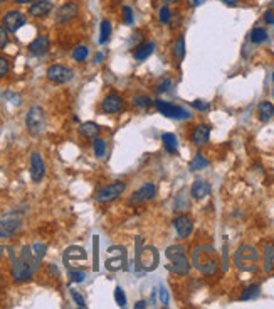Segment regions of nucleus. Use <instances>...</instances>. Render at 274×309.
<instances>
[{"mask_svg": "<svg viewBox=\"0 0 274 309\" xmlns=\"http://www.w3.org/2000/svg\"><path fill=\"white\" fill-rule=\"evenodd\" d=\"M214 253H216V250L212 247H198L194 250V255H192L194 265L206 275L216 274L217 267H219V262L214 257Z\"/></svg>", "mask_w": 274, "mask_h": 309, "instance_id": "nucleus-1", "label": "nucleus"}, {"mask_svg": "<svg viewBox=\"0 0 274 309\" xmlns=\"http://www.w3.org/2000/svg\"><path fill=\"white\" fill-rule=\"evenodd\" d=\"M32 272H34V267H32V253L29 247H24L20 252V259L14 260L12 265V275L17 282H22V280H29L32 277Z\"/></svg>", "mask_w": 274, "mask_h": 309, "instance_id": "nucleus-2", "label": "nucleus"}, {"mask_svg": "<svg viewBox=\"0 0 274 309\" xmlns=\"http://www.w3.org/2000/svg\"><path fill=\"white\" fill-rule=\"evenodd\" d=\"M258 260H259V252L254 247H249V245H242L234 255L236 265L240 270H256Z\"/></svg>", "mask_w": 274, "mask_h": 309, "instance_id": "nucleus-3", "label": "nucleus"}, {"mask_svg": "<svg viewBox=\"0 0 274 309\" xmlns=\"http://www.w3.org/2000/svg\"><path fill=\"white\" fill-rule=\"evenodd\" d=\"M46 123H48V118H46V112L40 107H30L29 112H27L26 117V125L27 130H29L32 135H39V133L44 132Z\"/></svg>", "mask_w": 274, "mask_h": 309, "instance_id": "nucleus-4", "label": "nucleus"}, {"mask_svg": "<svg viewBox=\"0 0 274 309\" xmlns=\"http://www.w3.org/2000/svg\"><path fill=\"white\" fill-rule=\"evenodd\" d=\"M155 103L156 110L165 115V117L168 118H177V120H184V118H190V112L188 110H185L182 107H177V105H172L168 101H164V100H156L153 101Z\"/></svg>", "mask_w": 274, "mask_h": 309, "instance_id": "nucleus-5", "label": "nucleus"}, {"mask_svg": "<svg viewBox=\"0 0 274 309\" xmlns=\"http://www.w3.org/2000/svg\"><path fill=\"white\" fill-rule=\"evenodd\" d=\"M124 190H126V184H124L123 181H114V183L108 184V186H104L103 190L98 193L96 201L98 203H110V201L116 200L118 196H122Z\"/></svg>", "mask_w": 274, "mask_h": 309, "instance_id": "nucleus-6", "label": "nucleus"}, {"mask_svg": "<svg viewBox=\"0 0 274 309\" xmlns=\"http://www.w3.org/2000/svg\"><path fill=\"white\" fill-rule=\"evenodd\" d=\"M72 76H74V73H72L71 68L62 66V64H52V66L48 70V78L52 83H58V85L71 81Z\"/></svg>", "mask_w": 274, "mask_h": 309, "instance_id": "nucleus-7", "label": "nucleus"}, {"mask_svg": "<svg viewBox=\"0 0 274 309\" xmlns=\"http://www.w3.org/2000/svg\"><path fill=\"white\" fill-rule=\"evenodd\" d=\"M26 16L18 11H10L2 17V26L6 27L8 32H17L20 27L26 26Z\"/></svg>", "mask_w": 274, "mask_h": 309, "instance_id": "nucleus-8", "label": "nucleus"}, {"mask_svg": "<svg viewBox=\"0 0 274 309\" xmlns=\"http://www.w3.org/2000/svg\"><path fill=\"white\" fill-rule=\"evenodd\" d=\"M155 196H156L155 184L146 183V184H143V186L138 191L133 193V196L130 198V205H140V203H146V201L153 200Z\"/></svg>", "mask_w": 274, "mask_h": 309, "instance_id": "nucleus-9", "label": "nucleus"}, {"mask_svg": "<svg viewBox=\"0 0 274 309\" xmlns=\"http://www.w3.org/2000/svg\"><path fill=\"white\" fill-rule=\"evenodd\" d=\"M78 12H80V7H78L76 2H66L56 12V22L58 24H66V22L72 21L78 16Z\"/></svg>", "mask_w": 274, "mask_h": 309, "instance_id": "nucleus-10", "label": "nucleus"}, {"mask_svg": "<svg viewBox=\"0 0 274 309\" xmlns=\"http://www.w3.org/2000/svg\"><path fill=\"white\" fill-rule=\"evenodd\" d=\"M123 105H124V101L118 93H110V95L104 96L103 103H101V110H103L104 113H108V115L118 113V112H122L123 110Z\"/></svg>", "mask_w": 274, "mask_h": 309, "instance_id": "nucleus-11", "label": "nucleus"}, {"mask_svg": "<svg viewBox=\"0 0 274 309\" xmlns=\"http://www.w3.org/2000/svg\"><path fill=\"white\" fill-rule=\"evenodd\" d=\"M46 174V164L42 158H40L39 152H34V154L30 156V178L34 183H39L42 181Z\"/></svg>", "mask_w": 274, "mask_h": 309, "instance_id": "nucleus-12", "label": "nucleus"}, {"mask_svg": "<svg viewBox=\"0 0 274 309\" xmlns=\"http://www.w3.org/2000/svg\"><path fill=\"white\" fill-rule=\"evenodd\" d=\"M174 228L180 238H187L190 237V233H192L194 223L187 215H178L177 218L174 220Z\"/></svg>", "mask_w": 274, "mask_h": 309, "instance_id": "nucleus-13", "label": "nucleus"}, {"mask_svg": "<svg viewBox=\"0 0 274 309\" xmlns=\"http://www.w3.org/2000/svg\"><path fill=\"white\" fill-rule=\"evenodd\" d=\"M170 262L172 264L166 265V269L170 272H175V274H178V275H187L190 272V262L187 257H185V253L174 257V259H170Z\"/></svg>", "mask_w": 274, "mask_h": 309, "instance_id": "nucleus-14", "label": "nucleus"}, {"mask_svg": "<svg viewBox=\"0 0 274 309\" xmlns=\"http://www.w3.org/2000/svg\"><path fill=\"white\" fill-rule=\"evenodd\" d=\"M212 188L206 179H195L192 184V190H190V195H192L194 200H204L210 195Z\"/></svg>", "mask_w": 274, "mask_h": 309, "instance_id": "nucleus-15", "label": "nucleus"}, {"mask_svg": "<svg viewBox=\"0 0 274 309\" xmlns=\"http://www.w3.org/2000/svg\"><path fill=\"white\" fill-rule=\"evenodd\" d=\"M49 46H50V39L48 36H39V38H36L29 44V53L34 54V56H42V54L49 51Z\"/></svg>", "mask_w": 274, "mask_h": 309, "instance_id": "nucleus-16", "label": "nucleus"}, {"mask_svg": "<svg viewBox=\"0 0 274 309\" xmlns=\"http://www.w3.org/2000/svg\"><path fill=\"white\" fill-rule=\"evenodd\" d=\"M52 11V2L49 0H37V2H32L29 7V16L32 17H44Z\"/></svg>", "mask_w": 274, "mask_h": 309, "instance_id": "nucleus-17", "label": "nucleus"}, {"mask_svg": "<svg viewBox=\"0 0 274 309\" xmlns=\"http://www.w3.org/2000/svg\"><path fill=\"white\" fill-rule=\"evenodd\" d=\"M22 223L18 220H0V238H8L20 230Z\"/></svg>", "mask_w": 274, "mask_h": 309, "instance_id": "nucleus-18", "label": "nucleus"}, {"mask_svg": "<svg viewBox=\"0 0 274 309\" xmlns=\"http://www.w3.org/2000/svg\"><path fill=\"white\" fill-rule=\"evenodd\" d=\"M208 137H210V128H208L207 125H197L194 128L192 142L195 145H198V147L206 145L208 142Z\"/></svg>", "mask_w": 274, "mask_h": 309, "instance_id": "nucleus-19", "label": "nucleus"}, {"mask_svg": "<svg viewBox=\"0 0 274 309\" xmlns=\"http://www.w3.org/2000/svg\"><path fill=\"white\" fill-rule=\"evenodd\" d=\"M148 255H143V259H140V267H143L145 270H153L156 265H158V252L155 250L153 247H148Z\"/></svg>", "mask_w": 274, "mask_h": 309, "instance_id": "nucleus-20", "label": "nucleus"}, {"mask_svg": "<svg viewBox=\"0 0 274 309\" xmlns=\"http://www.w3.org/2000/svg\"><path fill=\"white\" fill-rule=\"evenodd\" d=\"M100 125L94 122H84V123H81V127H80V133L84 139H96L98 135H100Z\"/></svg>", "mask_w": 274, "mask_h": 309, "instance_id": "nucleus-21", "label": "nucleus"}, {"mask_svg": "<svg viewBox=\"0 0 274 309\" xmlns=\"http://www.w3.org/2000/svg\"><path fill=\"white\" fill-rule=\"evenodd\" d=\"M162 142H164V147L168 154H175L178 150V140L175 137V133H170V132H165L162 135Z\"/></svg>", "mask_w": 274, "mask_h": 309, "instance_id": "nucleus-22", "label": "nucleus"}, {"mask_svg": "<svg viewBox=\"0 0 274 309\" xmlns=\"http://www.w3.org/2000/svg\"><path fill=\"white\" fill-rule=\"evenodd\" d=\"M258 115L259 118L262 120V122H268V120H271L274 117V105L271 101H261L258 107Z\"/></svg>", "mask_w": 274, "mask_h": 309, "instance_id": "nucleus-23", "label": "nucleus"}, {"mask_svg": "<svg viewBox=\"0 0 274 309\" xmlns=\"http://www.w3.org/2000/svg\"><path fill=\"white\" fill-rule=\"evenodd\" d=\"M153 51H155V43H146V44H142L140 48L134 51V59L136 61H145L146 58H150L153 54Z\"/></svg>", "mask_w": 274, "mask_h": 309, "instance_id": "nucleus-24", "label": "nucleus"}, {"mask_svg": "<svg viewBox=\"0 0 274 309\" xmlns=\"http://www.w3.org/2000/svg\"><path fill=\"white\" fill-rule=\"evenodd\" d=\"M249 39L252 44H262L268 41V31L264 27H254L249 34Z\"/></svg>", "mask_w": 274, "mask_h": 309, "instance_id": "nucleus-25", "label": "nucleus"}, {"mask_svg": "<svg viewBox=\"0 0 274 309\" xmlns=\"http://www.w3.org/2000/svg\"><path fill=\"white\" fill-rule=\"evenodd\" d=\"M274 245H266L264 247V270L271 272L274 270Z\"/></svg>", "mask_w": 274, "mask_h": 309, "instance_id": "nucleus-26", "label": "nucleus"}, {"mask_svg": "<svg viewBox=\"0 0 274 309\" xmlns=\"http://www.w3.org/2000/svg\"><path fill=\"white\" fill-rule=\"evenodd\" d=\"M261 294V285H249L242 290L240 294V301H250V299H256Z\"/></svg>", "mask_w": 274, "mask_h": 309, "instance_id": "nucleus-27", "label": "nucleus"}, {"mask_svg": "<svg viewBox=\"0 0 274 309\" xmlns=\"http://www.w3.org/2000/svg\"><path fill=\"white\" fill-rule=\"evenodd\" d=\"M133 105L136 108H140V110H146V108L152 107L153 101H152L150 96H146V95H134L133 96Z\"/></svg>", "mask_w": 274, "mask_h": 309, "instance_id": "nucleus-28", "label": "nucleus"}, {"mask_svg": "<svg viewBox=\"0 0 274 309\" xmlns=\"http://www.w3.org/2000/svg\"><path fill=\"white\" fill-rule=\"evenodd\" d=\"M207 166H208V161L202 154H195V158L190 161L188 168L190 171H200V169H206Z\"/></svg>", "mask_w": 274, "mask_h": 309, "instance_id": "nucleus-29", "label": "nucleus"}, {"mask_svg": "<svg viewBox=\"0 0 274 309\" xmlns=\"http://www.w3.org/2000/svg\"><path fill=\"white\" fill-rule=\"evenodd\" d=\"M111 36V22L103 21L100 26V44H106Z\"/></svg>", "mask_w": 274, "mask_h": 309, "instance_id": "nucleus-30", "label": "nucleus"}, {"mask_svg": "<svg viewBox=\"0 0 274 309\" xmlns=\"http://www.w3.org/2000/svg\"><path fill=\"white\" fill-rule=\"evenodd\" d=\"M174 56L177 59H184L185 56V38L180 36V38L174 43Z\"/></svg>", "mask_w": 274, "mask_h": 309, "instance_id": "nucleus-31", "label": "nucleus"}, {"mask_svg": "<svg viewBox=\"0 0 274 309\" xmlns=\"http://www.w3.org/2000/svg\"><path fill=\"white\" fill-rule=\"evenodd\" d=\"M88 56H90V51H88L86 46H78V48H74L72 51V58H74V61H78V63L86 61Z\"/></svg>", "mask_w": 274, "mask_h": 309, "instance_id": "nucleus-32", "label": "nucleus"}, {"mask_svg": "<svg viewBox=\"0 0 274 309\" xmlns=\"http://www.w3.org/2000/svg\"><path fill=\"white\" fill-rule=\"evenodd\" d=\"M94 142H92V149H94V154H96V158H100V159H103L104 156H106V142L103 139H92Z\"/></svg>", "mask_w": 274, "mask_h": 309, "instance_id": "nucleus-33", "label": "nucleus"}, {"mask_svg": "<svg viewBox=\"0 0 274 309\" xmlns=\"http://www.w3.org/2000/svg\"><path fill=\"white\" fill-rule=\"evenodd\" d=\"M165 253H166V257H168V260H170V259H174V257L185 253V248L182 245H170L168 248H166Z\"/></svg>", "mask_w": 274, "mask_h": 309, "instance_id": "nucleus-34", "label": "nucleus"}, {"mask_svg": "<svg viewBox=\"0 0 274 309\" xmlns=\"http://www.w3.org/2000/svg\"><path fill=\"white\" fill-rule=\"evenodd\" d=\"M158 17H160V22H162V24H168V22L172 21V11H170V7H168V6L160 7Z\"/></svg>", "mask_w": 274, "mask_h": 309, "instance_id": "nucleus-35", "label": "nucleus"}, {"mask_svg": "<svg viewBox=\"0 0 274 309\" xmlns=\"http://www.w3.org/2000/svg\"><path fill=\"white\" fill-rule=\"evenodd\" d=\"M114 301H116V304H118L120 307L126 306V296H124V292H123L122 287H116L114 289Z\"/></svg>", "mask_w": 274, "mask_h": 309, "instance_id": "nucleus-36", "label": "nucleus"}, {"mask_svg": "<svg viewBox=\"0 0 274 309\" xmlns=\"http://www.w3.org/2000/svg\"><path fill=\"white\" fill-rule=\"evenodd\" d=\"M68 275H69V279H71V282H76V284L82 282V280H84V277H86V275L82 274L81 270H69Z\"/></svg>", "mask_w": 274, "mask_h": 309, "instance_id": "nucleus-37", "label": "nucleus"}, {"mask_svg": "<svg viewBox=\"0 0 274 309\" xmlns=\"http://www.w3.org/2000/svg\"><path fill=\"white\" fill-rule=\"evenodd\" d=\"M133 19H134V16H133V9L130 7V6H124L123 7V21H124V24H133Z\"/></svg>", "mask_w": 274, "mask_h": 309, "instance_id": "nucleus-38", "label": "nucleus"}, {"mask_svg": "<svg viewBox=\"0 0 274 309\" xmlns=\"http://www.w3.org/2000/svg\"><path fill=\"white\" fill-rule=\"evenodd\" d=\"M8 71H10V61H8L7 58L0 56V78L6 76Z\"/></svg>", "mask_w": 274, "mask_h": 309, "instance_id": "nucleus-39", "label": "nucleus"}, {"mask_svg": "<svg viewBox=\"0 0 274 309\" xmlns=\"http://www.w3.org/2000/svg\"><path fill=\"white\" fill-rule=\"evenodd\" d=\"M8 44V31L4 26H0V49H4Z\"/></svg>", "mask_w": 274, "mask_h": 309, "instance_id": "nucleus-40", "label": "nucleus"}, {"mask_svg": "<svg viewBox=\"0 0 274 309\" xmlns=\"http://www.w3.org/2000/svg\"><path fill=\"white\" fill-rule=\"evenodd\" d=\"M192 107L197 108L198 112H207V110L210 108V105H208L207 101H204V100H195V101H192Z\"/></svg>", "mask_w": 274, "mask_h": 309, "instance_id": "nucleus-41", "label": "nucleus"}, {"mask_svg": "<svg viewBox=\"0 0 274 309\" xmlns=\"http://www.w3.org/2000/svg\"><path fill=\"white\" fill-rule=\"evenodd\" d=\"M71 297L74 299V302H76L80 307H86V301H84V297H82L80 292H76V290H71Z\"/></svg>", "mask_w": 274, "mask_h": 309, "instance_id": "nucleus-42", "label": "nucleus"}, {"mask_svg": "<svg viewBox=\"0 0 274 309\" xmlns=\"http://www.w3.org/2000/svg\"><path fill=\"white\" fill-rule=\"evenodd\" d=\"M170 86H172V80H168V78H165V80L158 85V88H156V90H158V93H165V91L168 90Z\"/></svg>", "mask_w": 274, "mask_h": 309, "instance_id": "nucleus-43", "label": "nucleus"}, {"mask_svg": "<svg viewBox=\"0 0 274 309\" xmlns=\"http://www.w3.org/2000/svg\"><path fill=\"white\" fill-rule=\"evenodd\" d=\"M160 299H162V304L164 306H168V290L165 287H160Z\"/></svg>", "mask_w": 274, "mask_h": 309, "instance_id": "nucleus-44", "label": "nucleus"}, {"mask_svg": "<svg viewBox=\"0 0 274 309\" xmlns=\"http://www.w3.org/2000/svg\"><path fill=\"white\" fill-rule=\"evenodd\" d=\"M264 22L266 24H274V12L272 11H268V12H264Z\"/></svg>", "mask_w": 274, "mask_h": 309, "instance_id": "nucleus-45", "label": "nucleus"}, {"mask_svg": "<svg viewBox=\"0 0 274 309\" xmlns=\"http://www.w3.org/2000/svg\"><path fill=\"white\" fill-rule=\"evenodd\" d=\"M207 2V0H188V6L190 7H200L202 6V4H206Z\"/></svg>", "mask_w": 274, "mask_h": 309, "instance_id": "nucleus-46", "label": "nucleus"}, {"mask_svg": "<svg viewBox=\"0 0 274 309\" xmlns=\"http://www.w3.org/2000/svg\"><path fill=\"white\" fill-rule=\"evenodd\" d=\"M222 4H226V6H236V4H239L240 0H220Z\"/></svg>", "mask_w": 274, "mask_h": 309, "instance_id": "nucleus-47", "label": "nucleus"}, {"mask_svg": "<svg viewBox=\"0 0 274 309\" xmlns=\"http://www.w3.org/2000/svg\"><path fill=\"white\" fill-rule=\"evenodd\" d=\"M142 307H146V302L145 301H138L134 304V309H142Z\"/></svg>", "mask_w": 274, "mask_h": 309, "instance_id": "nucleus-48", "label": "nucleus"}, {"mask_svg": "<svg viewBox=\"0 0 274 309\" xmlns=\"http://www.w3.org/2000/svg\"><path fill=\"white\" fill-rule=\"evenodd\" d=\"M162 2H164L165 6H174V4H178L180 0H162Z\"/></svg>", "mask_w": 274, "mask_h": 309, "instance_id": "nucleus-49", "label": "nucleus"}, {"mask_svg": "<svg viewBox=\"0 0 274 309\" xmlns=\"http://www.w3.org/2000/svg\"><path fill=\"white\" fill-rule=\"evenodd\" d=\"M104 56H103V54H96V58H94V63H101V59H103Z\"/></svg>", "mask_w": 274, "mask_h": 309, "instance_id": "nucleus-50", "label": "nucleus"}, {"mask_svg": "<svg viewBox=\"0 0 274 309\" xmlns=\"http://www.w3.org/2000/svg\"><path fill=\"white\" fill-rule=\"evenodd\" d=\"M16 4H30V2H34V0H14Z\"/></svg>", "mask_w": 274, "mask_h": 309, "instance_id": "nucleus-51", "label": "nucleus"}, {"mask_svg": "<svg viewBox=\"0 0 274 309\" xmlns=\"http://www.w3.org/2000/svg\"><path fill=\"white\" fill-rule=\"evenodd\" d=\"M271 11H274V0H272V2H271Z\"/></svg>", "mask_w": 274, "mask_h": 309, "instance_id": "nucleus-52", "label": "nucleus"}, {"mask_svg": "<svg viewBox=\"0 0 274 309\" xmlns=\"http://www.w3.org/2000/svg\"><path fill=\"white\" fill-rule=\"evenodd\" d=\"M4 2H7V0H0V4H4Z\"/></svg>", "mask_w": 274, "mask_h": 309, "instance_id": "nucleus-53", "label": "nucleus"}, {"mask_svg": "<svg viewBox=\"0 0 274 309\" xmlns=\"http://www.w3.org/2000/svg\"><path fill=\"white\" fill-rule=\"evenodd\" d=\"M272 80H274V73H272Z\"/></svg>", "mask_w": 274, "mask_h": 309, "instance_id": "nucleus-54", "label": "nucleus"}, {"mask_svg": "<svg viewBox=\"0 0 274 309\" xmlns=\"http://www.w3.org/2000/svg\"><path fill=\"white\" fill-rule=\"evenodd\" d=\"M272 262H274V259H272Z\"/></svg>", "mask_w": 274, "mask_h": 309, "instance_id": "nucleus-55", "label": "nucleus"}]
</instances>
